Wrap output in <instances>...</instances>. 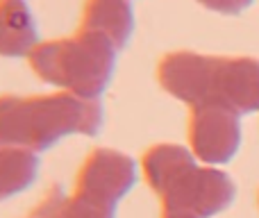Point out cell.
Instances as JSON below:
<instances>
[{"instance_id":"obj_1","label":"cell","mask_w":259,"mask_h":218,"mask_svg":"<svg viewBox=\"0 0 259 218\" xmlns=\"http://www.w3.org/2000/svg\"><path fill=\"white\" fill-rule=\"evenodd\" d=\"M159 86L189 107L216 105L239 116L259 111V59L173 50L157 64Z\"/></svg>"},{"instance_id":"obj_2","label":"cell","mask_w":259,"mask_h":218,"mask_svg":"<svg viewBox=\"0 0 259 218\" xmlns=\"http://www.w3.org/2000/svg\"><path fill=\"white\" fill-rule=\"evenodd\" d=\"M100 100L80 98L66 91L34 96L0 94V146L39 152L73 134L96 137L103 127Z\"/></svg>"},{"instance_id":"obj_3","label":"cell","mask_w":259,"mask_h":218,"mask_svg":"<svg viewBox=\"0 0 259 218\" xmlns=\"http://www.w3.org/2000/svg\"><path fill=\"white\" fill-rule=\"evenodd\" d=\"M141 175L157 196L161 211L214 218L237 198L232 178L216 166L198 161L189 146H150L141 155Z\"/></svg>"},{"instance_id":"obj_4","label":"cell","mask_w":259,"mask_h":218,"mask_svg":"<svg viewBox=\"0 0 259 218\" xmlns=\"http://www.w3.org/2000/svg\"><path fill=\"white\" fill-rule=\"evenodd\" d=\"M118 48L89 30L71 36L39 41L27 55V66L44 84L57 91L100 100L116 71Z\"/></svg>"},{"instance_id":"obj_5","label":"cell","mask_w":259,"mask_h":218,"mask_svg":"<svg viewBox=\"0 0 259 218\" xmlns=\"http://www.w3.org/2000/svg\"><path fill=\"white\" fill-rule=\"evenodd\" d=\"M187 139L189 150L198 161L207 166L228 164L241 146L239 114L216 105L189 107Z\"/></svg>"},{"instance_id":"obj_6","label":"cell","mask_w":259,"mask_h":218,"mask_svg":"<svg viewBox=\"0 0 259 218\" xmlns=\"http://www.w3.org/2000/svg\"><path fill=\"white\" fill-rule=\"evenodd\" d=\"M137 178L139 166L130 155L114 148H94L82 159L73 189L118 207L137 184Z\"/></svg>"},{"instance_id":"obj_7","label":"cell","mask_w":259,"mask_h":218,"mask_svg":"<svg viewBox=\"0 0 259 218\" xmlns=\"http://www.w3.org/2000/svg\"><path fill=\"white\" fill-rule=\"evenodd\" d=\"M80 27L109 39L118 50L125 48L134 32L132 0H84Z\"/></svg>"},{"instance_id":"obj_8","label":"cell","mask_w":259,"mask_h":218,"mask_svg":"<svg viewBox=\"0 0 259 218\" xmlns=\"http://www.w3.org/2000/svg\"><path fill=\"white\" fill-rule=\"evenodd\" d=\"M39 43V27L25 0H0V57H27Z\"/></svg>"},{"instance_id":"obj_9","label":"cell","mask_w":259,"mask_h":218,"mask_svg":"<svg viewBox=\"0 0 259 218\" xmlns=\"http://www.w3.org/2000/svg\"><path fill=\"white\" fill-rule=\"evenodd\" d=\"M36 207L44 218H116V205L91 198L75 189L66 193L59 184L50 187Z\"/></svg>"},{"instance_id":"obj_10","label":"cell","mask_w":259,"mask_h":218,"mask_svg":"<svg viewBox=\"0 0 259 218\" xmlns=\"http://www.w3.org/2000/svg\"><path fill=\"white\" fill-rule=\"evenodd\" d=\"M39 175V157L21 148L0 146V202L23 193Z\"/></svg>"},{"instance_id":"obj_11","label":"cell","mask_w":259,"mask_h":218,"mask_svg":"<svg viewBox=\"0 0 259 218\" xmlns=\"http://www.w3.org/2000/svg\"><path fill=\"white\" fill-rule=\"evenodd\" d=\"M196 3L209 9V12L223 14V16H237V14L246 12L255 0H196Z\"/></svg>"},{"instance_id":"obj_12","label":"cell","mask_w":259,"mask_h":218,"mask_svg":"<svg viewBox=\"0 0 259 218\" xmlns=\"http://www.w3.org/2000/svg\"><path fill=\"white\" fill-rule=\"evenodd\" d=\"M159 218H196V216H189V214H180V211H161Z\"/></svg>"},{"instance_id":"obj_13","label":"cell","mask_w":259,"mask_h":218,"mask_svg":"<svg viewBox=\"0 0 259 218\" xmlns=\"http://www.w3.org/2000/svg\"><path fill=\"white\" fill-rule=\"evenodd\" d=\"M21 218H44V214H41L39 207H34V209H32L30 214H25V216H21Z\"/></svg>"},{"instance_id":"obj_14","label":"cell","mask_w":259,"mask_h":218,"mask_svg":"<svg viewBox=\"0 0 259 218\" xmlns=\"http://www.w3.org/2000/svg\"><path fill=\"white\" fill-rule=\"evenodd\" d=\"M257 202H259V196H257Z\"/></svg>"}]
</instances>
